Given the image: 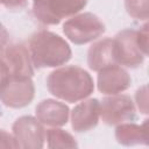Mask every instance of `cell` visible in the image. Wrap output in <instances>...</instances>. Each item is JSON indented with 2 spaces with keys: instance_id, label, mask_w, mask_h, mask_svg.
<instances>
[{
  "instance_id": "2",
  "label": "cell",
  "mask_w": 149,
  "mask_h": 149,
  "mask_svg": "<svg viewBox=\"0 0 149 149\" xmlns=\"http://www.w3.org/2000/svg\"><path fill=\"white\" fill-rule=\"evenodd\" d=\"M28 50L33 65L36 69L57 68L70 61L72 51L68 42L59 35L40 30L31 35Z\"/></svg>"
},
{
  "instance_id": "20",
  "label": "cell",
  "mask_w": 149,
  "mask_h": 149,
  "mask_svg": "<svg viewBox=\"0 0 149 149\" xmlns=\"http://www.w3.org/2000/svg\"><path fill=\"white\" fill-rule=\"evenodd\" d=\"M0 148H17L13 134H9L3 129H0Z\"/></svg>"
},
{
  "instance_id": "21",
  "label": "cell",
  "mask_w": 149,
  "mask_h": 149,
  "mask_svg": "<svg viewBox=\"0 0 149 149\" xmlns=\"http://www.w3.org/2000/svg\"><path fill=\"white\" fill-rule=\"evenodd\" d=\"M8 40H9V34H8L7 29L5 28V26L0 22V52L8 44Z\"/></svg>"
},
{
  "instance_id": "13",
  "label": "cell",
  "mask_w": 149,
  "mask_h": 149,
  "mask_svg": "<svg viewBox=\"0 0 149 149\" xmlns=\"http://www.w3.org/2000/svg\"><path fill=\"white\" fill-rule=\"evenodd\" d=\"M147 123L146 119L142 125H136L133 122H123L116 125L115 128V139L122 146H137V144H148L147 135Z\"/></svg>"
},
{
  "instance_id": "22",
  "label": "cell",
  "mask_w": 149,
  "mask_h": 149,
  "mask_svg": "<svg viewBox=\"0 0 149 149\" xmlns=\"http://www.w3.org/2000/svg\"><path fill=\"white\" fill-rule=\"evenodd\" d=\"M9 77V69L5 61L0 57V86L5 83V80Z\"/></svg>"
},
{
  "instance_id": "23",
  "label": "cell",
  "mask_w": 149,
  "mask_h": 149,
  "mask_svg": "<svg viewBox=\"0 0 149 149\" xmlns=\"http://www.w3.org/2000/svg\"><path fill=\"white\" fill-rule=\"evenodd\" d=\"M0 114H1V113H0Z\"/></svg>"
},
{
  "instance_id": "3",
  "label": "cell",
  "mask_w": 149,
  "mask_h": 149,
  "mask_svg": "<svg viewBox=\"0 0 149 149\" xmlns=\"http://www.w3.org/2000/svg\"><path fill=\"white\" fill-rule=\"evenodd\" d=\"M63 33L72 43L81 45L100 37L105 33V24L92 13H80L64 22Z\"/></svg>"
},
{
  "instance_id": "6",
  "label": "cell",
  "mask_w": 149,
  "mask_h": 149,
  "mask_svg": "<svg viewBox=\"0 0 149 149\" xmlns=\"http://www.w3.org/2000/svg\"><path fill=\"white\" fill-rule=\"evenodd\" d=\"M100 118L108 126L134 121L136 119V108L129 95L109 94L100 102Z\"/></svg>"
},
{
  "instance_id": "17",
  "label": "cell",
  "mask_w": 149,
  "mask_h": 149,
  "mask_svg": "<svg viewBox=\"0 0 149 149\" xmlns=\"http://www.w3.org/2000/svg\"><path fill=\"white\" fill-rule=\"evenodd\" d=\"M135 100L137 108L142 114L148 113V91H147V85H143L140 87L136 93H135Z\"/></svg>"
},
{
  "instance_id": "1",
  "label": "cell",
  "mask_w": 149,
  "mask_h": 149,
  "mask_svg": "<svg viewBox=\"0 0 149 149\" xmlns=\"http://www.w3.org/2000/svg\"><path fill=\"white\" fill-rule=\"evenodd\" d=\"M47 87L56 98L74 104L93 93L94 83L91 74L83 68L68 65L58 68L49 73Z\"/></svg>"
},
{
  "instance_id": "10",
  "label": "cell",
  "mask_w": 149,
  "mask_h": 149,
  "mask_svg": "<svg viewBox=\"0 0 149 149\" xmlns=\"http://www.w3.org/2000/svg\"><path fill=\"white\" fill-rule=\"evenodd\" d=\"M100 119V102L91 98L76 105L71 112V126L74 132L83 133L93 129Z\"/></svg>"
},
{
  "instance_id": "9",
  "label": "cell",
  "mask_w": 149,
  "mask_h": 149,
  "mask_svg": "<svg viewBox=\"0 0 149 149\" xmlns=\"http://www.w3.org/2000/svg\"><path fill=\"white\" fill-rule=\"evenodd\" d=\"M98 90L104 94H118L132 85L129 73L119 64L108 65L98 71Z\"/></svg>"
},
{
  "instance_id": "15",
  "label": "cell",
  "mask_w": 149,
  "mask_h": 149,
  "mask_svg": "<svg viewBox=\"0 0 149 149\" xmlns=\"http://www.w3.org/2000/svg\"><path fill=\"white\" fill-rule=\"evenodd\" d=\"M45 140L48 141V147L55 148H77L78 143L76 139L68 132L54 127L45 132Z\"/></svg>"
},
{
  "instance_id": "12",
  "label": "cell",
  "mask_w": 149,
  "mask_h": 149,
  "mask_svg": "<svg viewBox=\"0 0 149 149\" xmlns=\"http://www.w3.org/2000/svg\"><path fill=\"white\" fill-rule=\"evenodd\" d=\"M112 64H116L113 52V38L105 37L90 47L87 51V65L92 71L98 72Z\"/></svg>"
},
{
  "instance_id": "7",
  "label": "cell",
  "mask_w": 149,
  "mask_h": 149,
  "mask_svg": "<svg viewBox=\"0 0 149 149\" xmlns=\"http://www.w3.org/2000/svg\"><path fill=\"white\" fill-rule=\"evenodd\" d=\"M13 136L17 148L40 149L45 141V129L43 125L33 116L24 115L15 120L12 127Z\"/></svg>"
},
{
  "instance_id": "19",
  "label": "cell",
  "mask_w": 149,
  "mask_h": 149,
  "mask_svg": "<svg viewBox=\"0 0 149 149\" xmlns=\"http://www.w3.org/2000/svg\"><path fill=\"white\" fill-rule=\"evenodd\" d=\"M29 0H0V3L8 10L19 12L27 7Z\"/></svg>"
},
{
  "instance_id": "16",
  "label": "cell",
  "mask_w": 149,
  "mask_h": 149,
  "mask_svg": "<svg viewBox=\"0 0 149 149\" xmlns=\"http://www.w3.org/2000/svg\"><path fill=\"white\" fill-rule=\"evenodd\" d=\"M125 7L129 16L146 21L148 19V0H125Z\"/></svg>"
},
{
  "instance_id": "4",
  "label": "cell",
  "mask_w": 149,
  "mask_h": 149,
  "mask_svg": "<svg viewBox=\"0 0 149 149\" xmlns=\"http://www.w3.org/2000/svg\"><path fill=\"white\" fill-rule=\"evenodd\" d=\"M35 97V86L31 77H8L0 86V100L10 108L28 106Z\"/></svg>"
},
{
  "instance_id": "18",
  "label": "cell",
  "mask_w": 149,
  "mask_h": 149,
  "mask_svg": "<svg viewBox=\"0 0 149 149\" xmlns=\"http://www.w3.org/2000/svg\"><path fill=\"white\" fill-rule=\"evenodd\" d=\"M136 42L140 50L144 56L148 55V24L144 23L139 30H136Z\"/></svg>"
},
{
  "instance_id": "5",
  "label": "cell",
  "mask_w": 149,
  "mask_h": 149,
  "mask_svg": "<svg viewBox=\"0 0 149 149\" xmlns=\"http://www.w3.org/2000/svg\"><path fill=\"white\" fill-rule=\"evenodd\" d=\"M113 52L116 64L135 69L142 65L146 56L136 42V30L132 28L119 31L113 38Z\"/></svg>"
},
{
  "instance_id": "14",
  "label": "cell",
  "mask_w": 149,
  "mask_h": 149,
  "mask_svg": "<svg viewBox=\"0 0 149 149\" xmlns=\"http://www.w3.org/2000/svg\"><path fill=\"white\" fill-rule=\"evenodd\" d=\"M51 24H58L62 19L73 16L85 8L87 0H43Z\"/></svg>"
},
{
  "instance_id": "11",
  "label": "cell",
  "mask_w": 149,
  "mask_h": 149,
  "mask_svg": "<svg viewBox=\"0 0 149 149\" xmlns=\"http://www.w3.org/2000/svg\"><path fill=\"white\" fill-rule=\"evenodd\" d=\"M36 119L45 126L62 127L68 123L70 111L69 107L55 99H44L35 108Z\"/></svg>"
},
{
  "instance_id": "8",
  "label": "cell",
  "mask_w": 149,
  "mask_h": 149,
  "mask_svg": "<svg viewBox=\"0 0 149 149\" xmlns=\"http://www.w3.org/2000/svg\"><path fill=\"white\" fill-rule=\"evenodd\" d=\"M0 57L5 61L9 69V77H33L34 65L28 48L22 43L7 44L0 52Z\"/></svg>"
}]
</instances>
